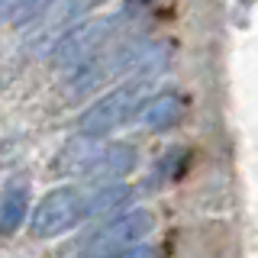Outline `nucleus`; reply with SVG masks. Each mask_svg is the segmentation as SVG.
Segmentation results:
<instances>
[{
    "label": "nucleus",
    "mask_w": 258,
    "mask_h": 258,
    "mask_svg": "<svg viewBox=\"0 0 258 258\" xmlns=\"http://www.w3.org/2000/svg\"><path fill=\"white\" fill-rule=\"evenodd\" d=\"M26 207H29V184L10 181L4 187V200H0V229L7 236L16 232V226L26 220Z\"/></svg>",
    "instance_id": "8"
},
{
    "label": "nucleus",
    "mask_w": 258,
    "mask_h": 258,
    "mask_svg": "<svg viewBox=\"0 0 258 258\" xmlns=\"http://www.w3.org/2000/svg\"><path fill=\"white\" fill-rule=\"evenodd\" d=\"M133 165H136V149H133V145L113 142V145H103V152L87 165V171L81 177L94 181L97 187H110V184L116 181V177H123Z\"/></svg>",
    "instance_id": "5"
},
{
    "label": "nucleus",
    "mask_w": 258,
    "mask_h": 258,
    "mask_svg": "<svg viewBox=\"0 0 258 258\" xmlns=\"http://www.w3.org/2000/svg\"><path fill=\"white\" fill-rule=\"evenodd\" d=\"M177 116H181V94L161 91V94H152L145 100V107L139 113V123L145 129H152V133H165V129H171L177 123Z\"/></svg>",
    "instance_id": "7"
},
{
    "label": "nucleus",
    "mask_w": 258,
    "mask_h": 258,
    "mask_svg": "<svg viewBox=\"0 0 258 258\" xmlns=\"http://www.w3.org/2000/svg\"><path fill=\"white\" fill-rule=\"evenodd\" d=\"M133 200V190L123 187V184H110V187H97L84 204V216H100V213H110V210L123 207Z\"/></svg>",
    "instance_id": "9"
},
{
    "label": "nucleus",
    "mask_w": 258,
    "mask_h": 258,
    "mask_svg": "<svg viewBox=\"0 0 258 258\" xmlns=\"http://www.w3.org/2000/svg\"><path fill=\"white\" fill-rule=\"evenodd\" d=\"M113 16H103V20H81L75 23L61 39H55V45L48 48V58L52 64H61V68H75V64L87 61L97 55V45L107 39V32L113 29Z\"/></svg>",
    "instance_id": "4"
},
{
    "label": "nucleus",
    "mask_w": 258,
    "mask_h": 258,
    "mask_svg": "<svg viewBox=\"0 0 258 258\" xmlns=\"http://www.w3.org/2000/svg\"><path fill=\"white\" fill-rule=\"evenodd\" d=\"M84 204H87V197L78 187H55V190H48L45 197L39 200V207L32 210L29 229L36 232L39 239L61 236V232H68L75 223L84 220Z\"/></svg>",
    "instance_id": "3"
},
{
    "label": "nucleus",
    "mask_w": 258,
    "mask_h": 258,
    "mask_svg": "<svg viewBox=\"0 0 258 258\" xmlns=\"http://www.w3.org/2000/svg\"><path fill=\"white\" fill-rule=\"evenodd\" d=\"M110 75H116V58H113V52H103V55L97 52L94 58L81 61V64H75V68L68 71L64 87H68L71 97H81V94L94 91V87L100 84L103 78H110Z\"/></svg>",
    "instance_id": "6"
},
{
    "label": "nucleus",
    "mask_w": 258,
    "mask_h": 258,
    "mask_svg": "<svg viewBox=\"0 0 258 258\" xmlns=\"http://www.w3.org/2000/svg\"><path fill=\"white\" fill-rule=\"evenodd\" d=\"M155 229V220L145 210H129L119 213L116 220L103 223L100 229H94L84 239V255H116V252H129V248L142 245V239Z\"/></svg>",
    "instance_id": "2"
},
{
    "label": "nucleus",
    "mask_w": 258,
    "mask_h": 258,
    "mask_svg": "<svg viewBox=\"0 0 258 258\" xmlns=\"http://www.w3.org/2000/svg\"><path fill=\"white\" fill-rule=\"evenodd\" d=\"M142 84L145 81H133V84H123L116 91L103 94L97 103H91L78 119V136H91V139H100V136L113 133V129L126 126L129 119H139V113L145 107L142 100Z\"/></svg>",
    "instance_id": "1"
}]
</instances>
